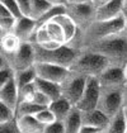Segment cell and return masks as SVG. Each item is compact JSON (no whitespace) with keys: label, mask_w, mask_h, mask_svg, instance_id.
<instances>
[{"label":"cell","mask_w":127,"mask_h":133,"mask_svg":"<svg viewBox=\"0 0 127 133\" xmlns=\"http://www.w3.org/2000/svg\"><path fill=\"white\" fill-rule=\"evenodd\" d=\"M83 51L95 52L108 60L111 66L125 67L127 65V33L126 31L109 36L89 44Z\"/></svg>","instance_id":"1"},{"label":"cell","mask_w":127,"mask_h":133,"mask_svg":"<svg viewBox=\"0 0 127 133\" xmlns=\"http://www.w3.org/2000/svg\"><path fill=\"white\" fill-rule=\"evenodd\" d=\"M34 47V55H36V62H45V63H52L70 69L71 65L76 60L79 51L74 50L73 47L67 44H61L56 48H43L37 44H33Z\"/></svg>","instance_id":"2"},{"label":"cell","mask_w":127,"mask_h":133,"mask_svg":"<svg viewBox=\"0 0 127 133\" xmlns=\"http://www.w3.org/2000/svg\"><path fill=\"white\" fill-rule=\"evenodd\" d=\"M109 66L111 65L108 60L104 58L102 55L90 51H81L78 55L74 63L71 65L70 70L75 74L83 75L85 77H89V76L98 77Z\"/></svg>","instance_id":"3"},{"label":"cell","mask_w":127,"mask_h":133,"mask_svg":"<svg viewBox=\"0 0 127 133\" xmlns=\"http://www.w3.org/2000/svg\"><path fill=\"white\" fill-rule=\"evenodd\" d=\"M125 88V86H123ZM123 88H112V86H100V96L98 102V109L107 114L109 118L123 109L122 105V90Z\"/></svg>","instance_id":"4"},{"label":"cell","mask_w":127,"mask_h":133,"mask_svg":"<svg viewBox=\"0 0 127 133\" xmlns=\"http://www.w3.org/2000/svg\"><path fill=\"white\" fill-rule=\"evenodd\" d=\"M4 56H5V58L8 61L9 67L14 72L33 67L34 63H36L34 47H33L32 43H28V42H22L18 51H15L11 55H4Z\"/></svg>","instance_id":"5"},{"label":"cell","mask_w":127,"mask_h":133,"mask_svg":"<svg viewBox=\"0 0 127 133\" xmlns=\"http://www.w3.org/2000/svg\"><path fill=\"white\" fill-rule=\"evenodd\" d=\"M86 79L88 77H85L83 75L71 71L70 76L61 84V96L67 99L74 107H76V104L80 102L83 96Z\"/></svg>","instance_id":"6"},{"label":"cell","mask_w":127,"mask_h":133,"mask_svg":"<svg viewBox=\"0 0 127 133\" xmlns=\"http://www.w3.org/2000/svg\"><path fill=\"white\" fill-rule=\"evenodd\" d=\"M99 96H100V84H99V80L95 76H89L86 79L83 96H81L80 102L76 104V108L81 113L93 110V109H95L98 107Z\"/></svg>","instance_id":"7"},{"label":"cell","mask_w":127,"mask_h":133,"mask_svg":"<svg viewBox=\"0 0 127 133\" xmlns=\"http://www.w3.org/2000/svg\"><path fill=\"white\" fill-rule=\"evenodd\" d=\"M34 70H36L37 77L52 81L59 85H61L71 74V70L67 67L52 65V63H45V62H36Z\"/></svg>","instance_id":"8"},{"label":"cell","mask_w":127,"mask_h":133,"mask_svg":"<svg viewBox=\"0 0 127 133\" xmlns=\"http://www.w3.org/2000/svg\"><path fill=\"white\" fill-rule=\"evenodd\" d=\"M66 14L76 23L78 28H83L94 21L95 8L92 1L80 4H66Z\"/></svg>","instance_id":"9"},{"label":"cell","mask_w":127,"mask_h":133,"mask_svg":"<svg viewBox=\"0 0 127 133\" xmlns=\"http://www.w3.org/2000/svg\"><path fill=\"white\" fill-rule=\"evenodd\" d=\"M126 0H111L107 4L95 9L94 21H112L118 18L125 11Z\"/></svg>","instance_id":"10"},{"label":"cell","mask_w":127,"mask_h":133,"mask_svg":"<svg viewBox=\"0 0 127 133\" xmlns=\"http://www.w3.org/2000/svg\"><path fill=\"white\" fill-rule=\"evenodd\" d=\"M100 86H112V88H123L126 85L123 67L109 66L107 70L98 76Z\"/></svg>","instance_id":"11"},{"label":"cell","mask_w":127,"mask_h":133,"mask_svg":"<svg viewBox=\"0 0 127 133\" xmlns=\"http://www.w3.org/2000/svg\"><path fill=\"white\" fill-rule=\"evenodd\" d=\"M37 21L33 19L31 17L23 15L21 18H17L15 21V25L13 33L21 39L22 42H28L33 36V33L37 29Z\"/></svg>","instance_id":"12"},{"label":"cell","mask_w":127,"mask_h":133,"mask_svg":"<svg viewBox=\"0 0 127 133\" xmlns=\"http://www.w3.org/2000/svg\"><path fill=\"white\" fill-rule=\"evenodd\" d=\"M81 119H83V124L92 125V127L99 128L102 131H106V128L111 122V118L102 110H99L98 108L89 110V112L81 113Z\"/></svg>","instance_id":"13"},{"label":"cell","mask_w":127,"mask_h":133,"mask_svg":"<svg viewBox=\"0 0 127 133\" xmlns=\"http://www.w3.org/2000/svg\"><path fill=\"white\" fill-rule=\"evenodd\" d=\"M0 102L4 103L5 105H8L15 112V108L19 102V92H18V86L14 77L0 89Z\"/></svg>","instance_id":"14"},{"label":"cell","mask_w":127,"mask_h":133,"mask_svg":"<svg viewBox=\"0 0 127 133\" xmlns=\"http://www.w3.org/2000/svg\"><path fill=\"white\" fill-rule=\"evenodd\" d=\"M15 122L21 133H43L45 125L34 115H23L15 118Z\"/></svg>","instance_id":"15"},{"label":"cell","mask_w":127,"mask_h":133,"mask_svg":"<svg viewBox=\"0 0 127 133\" xmlns=\"http://www.w3.org/2000/svg\"><path fill=\"white\" fill-rule=\"evenodd\" d=\"M52 21L56 22V23L62 28L63 34H65V39H66V43L70 42L73 38H74V36L76 34V32H78V25H76V23H75V22L66 14V13L55 17ZM66 43H65V44H66Z\"/></svg>","instance_id":"16"},{"label":"cell","mask_w":127,"mask_h":133,"mask_svg":"<svg viewBox=\"0 0 127 133\" xmlns=\"http://www.w3.org/2000/svg\"><path fill=\"white\" fill-rule=\"evenodd\" d=\"M34 85H36V89L38 91L46 94L51 100H55V99L61 96V85H59V84H55V82L48 81V80H43V79H40V77H36Z\"/></svg>","instance_id":"17"},{"label":"cell","mask_w":127,"mask_h":133,"mask_svg":"<svg viewBox=\"0 0 127 133\" xmlns=\"http://www.w3.org/2000/svg\"><path fill=\"white\" fill-rule=\"evenodd\" d=\"M73 107L74 105L67 99H65L63 96H60V98L52 100L51 104L48 105L50 110L53 113V115L56 117L57 121H63L67 117V114L70 113V110L73 109Z\"/></svg>","instance_id":"18"},{"label":"cell","mask_w":127,"mask_h":133,"mask_svg":"<svg viewBox=\"0 0 127 133\" xmlns=\"http://www.w3.org/2000/svg\"><path fill=\"white\" fill-rule=\"evenodd\" d=\"M63 124H65L66 133H79L81 125H83L81 112L76 107H73V109L67 114V117L63 119Z\"/></svg>","instance_id":"19"},{"label":"cell","mask_w":127,"mask_h":133,"mask_svg":"<svg viewBox=\"0 0 127 133\" xmlns=\"http://www.w3.org/2000/svg\"><path fill=\"white\" fill-rule=\"evenodd\" d=\"M22 41L13 33H5L0 38V52L4 55H11L21 47Z\"/></svg>","instance_id":"20"},{"label":"cell","mask_w":127,"mask_h":133,"mask_svg":"<svg viewBox=\"0 0 127 133\" xmlns=\"http://www.w3.org/2000/svg\"><path fill=\"white\" fill-rule=\"evenodd\" d=\"M45 107L37 105L33 102L29 100H24V102H19L17 108H15V118H19L23 115H36L40 110H42Z\"/></svg>","instance_id":"21"},{"label":"cell","mask_w":127,"mask_h":133,"mask_svg":"<svg viewBox=\"0 0 127 133\" xmlns=\"http://www.w3.org/2000/svg\"><path fill=\"white\" fill-rule=\"evenodd\" d=\"M52 6L47 0H31L29 3V15L33 19L38 21L46 11Z\"/></svg>","instance_id":"22"},{"label":"cell","mask_w":127,"mask_h":133,"mask_svg":"<svg viewBox=\"0 0 127 133\" xmlns=\"http://www.w3.org/2000/svg\"><path fill=\"white\" fill-rule=\"evenodd\" d=\"M37 75H36V70H34V66L29 67V69H26V70H22V71L14 72V79L17 82V86L18 89L27 85V84H31L36 80Z\"/></svg>","instance_id":"23"},{"label":"cell","mask_w":127,"mask_h":133,"mask_svg":"<svg viewBox=\"0 0 127 133\" xmlns=\"http://www.w3.org/2000/svg\"><path fill=\"white\" fill-rule=\"evenodd\" d=\"M126 125L127 124L125 118H123V113L121 110L118 114H116L115 117L111 118V122L106 128L104 133H125Z\"/></svg>","instance_id":"24"},{"label":"cell","mask_w":127,"mask_h":133,"mask_svg":"<svg viewBox=\"0 0 127 133\" xmlns=\"http://www.w3.org/2000/svg\"><path fill=\"white\" fill-rule=\"evenodd\" d=\"M43 25L46 27V29H47L48 34H50V37H51V39H52L53 42H57V43H60V44H65V43H66L62 28H61L56 22L50 21V22H47V23H45Z\"/></svg>","instance_id":"25"},{"label":"cell","mask_w":127,"mask_h":133,"mask_svg":"<svg viewBox=\"0 0 127 133\" xmlns=\"http://www.w3.org/2000/svg\"><path fill=\"white\" fill-rule=\"evenodd\" d=\"M63 13H66V5H52V6L37 21V25H42V24L47 23V22L52 21L55 17H57V15H60V14H63Z\"/></svg>","instance_id":"26"},{"label":"cell","mask_w":127,"mask_h":133,"mask_svg":"<svg viewBox=\"0 0 127 133\" xmlns=\"http://www.w3.org/2000/svg\"><path fill=\"white\" fill-rule=\"evenodd\" d=\"M13 119H15V112L4 103L0 102V124L11 122Z\"/></svg>","instance_id":"27"},{"label":"cell","mask_w":127,"mask_h":133,"mask_svg":"<svg viewBox=\"0 0 127 133\" xmlns=\"http://www.w3.org/2000/svg\"><path fill=\"white\" fill-rule=\"evenodd\" d=\"M34 117L38 119V122L42 123L43 125H47V124H50V123H52L56 121V117L53 115V113L50 110L48 107H47V108H43L42 110H40Z\"/></svg>","instance_id":"28"},{"label":"cell","mask_w":127,"mask_h":133,"mask_svg":"<svg viewBox=\"0 0 127 133\" xmlns=\"http://www.w3.org/2000/svg\"><path fill=\"white\" fill-rule=\"evenodd\" d=\"M15 21L17 18L15 17H1L0 18V31L3 32V34L5 33H10L14 29V25H15Z\"/></svg>","instance_id":"29"},{"label":"cell","mask_w":127,"mask_h":133,"mask_svg":"<svg viewBox=\"0 0 127 133\" xmlns=\"http://www.w3.org/2000/svg\"><path fill=\"white\" fill-rule=\"evenodd\" d=\"M43 133H66L63 121H57V119H56L55 122L45 125Z\"/></svg>","instance_id":"30"},{"label":"cell","mask_w":127,"mask_h":133,"mask_svg":"<svg viewBox=\"0 0 127 133\" xmlns=\"http://www.w3.org/2000/svg\"><path fill=\"white\" fill-rule=\"evenodd\" d=\"M0 3H3L7 6V9L10 11L13 17H15V18L23 17V13H22L21 8H19V5L15 0H0Z\"/></svg>","instance_id":"31"},{"label":"cell","mask_w":127,"mask_h":133,"mask_svg":"<svg viewBox=\"0 0 127 133\" xmlns=\"http://www.w3.org/2000/svg\"><path fill=\"white\" fill-rule=\"evenodd\" d=\"M31 102H33L34 104H37V105H41V107H45V108H47L50 104H51V99L46 95V94H43V92L38 91V90H36L34 94H33V96H32Z\"/></svg>","instance_id":"32"},{"label":"cell","mask_w":127,"mask_h":133,"mask_svg":"<svg viewBox=\"0 0 127 133\" xmlns=\"http://www.w3.org/2000/svg\"><path fill=\"white\" fill-rule=\"evenodd\" d=\"M13 77H14V71L11 70L9 66L1 69V70H0V89H1L4 85H7Z\"/></svg>","instance_id":"33"},{"label":"cell","mask_w":127,"mask_h":133,"mask_svg":"<svg viewBox=\"0 0 127 133\" xmlns=\"http://www.w3.org/2000/svg\"><path fill=\"white\" fill-rule=\"evenodd\" d=\"M0 133H21L18 127H17L15 119H13L11 122L0 124Z\"/></svg>","instance_id":"34"},{"label":"cell","mask_w":127,"mask_h":133,"mask_svg":"<svg viewBox=\"0 0 127 133\" xmlns=\"http://www.w3.org/2000/svg\"><path fill=\"white\" fill-rule=\"evenodd\" d=\"M15 1L18 3L23 15H27L28 17L29 15V3H31V0H15Z\"/></svg>","instance_id":"35"},{"label":"cell","mask_w":127,"mask_h":133,"mask_svg":"<svg viewBox=\"0 0 127 133\" xmlns=\"http://www.w3.org/2000/svg\"><path fill=\"white\" fill-rule=\"evenodd\" d=\"M102 132H104V131H102L99 128H95V127H92V125H85V124L81 125V128L79 131V133H102Z\"/></svg>","instance_id":"36"},{"label":"cell","mask_w":127,"mask_h":133,"mask_svg":"<svg viewBox=\"0 0 127 133\" xmlns=\"http://www.w3.org/2000/svg\"><path fill=\"white\" fill-rule=\"evenodd\" d=\"M10 15H11V13L7 9V6L3 3H0V18L1 17H10Z\"/></svg>","instance_id":"37"},{"label":"cell","mask_w":127,"mask_h":133,"mask_svg":"<svg viewBox=\"0 0 127 133\" xmlns=\"http://www.w3.org/2000/svg\"><path fill=\"white\" fill-rule=\"evenodd\" d=\"M122 105H123V108H127V84L122 90Z\"/></svg>","instance_id":"38"},{"label":"cell","mask_w":127,"mask_h":133,"mask_svg":"<svg viewBox=\"0 0 127 133\" xmlns=\"http://www.w3.org/2000/svg\"><path fill=\"white\" fill-rule=\"evenodd\" d=\"M90 1H92V4L94 5V8L97 9V8H99V6H102V5L107 4V3L111 1V0H90Z\"/></svg>","instance_id":"39"},{"label":"cell","mask_w":127,"mask_h":133,"mask_svg":"<svg viewBox=\"0 0 127 133\" xmlns=\"http://www.w3.org/2000/svg\"><path fill=\"white\" fill-rule=\"evenodd\" d=\"M7 66H9V65H8V61H7L5 56L0 52V70L4 69V67H7Z\"/></svg>","instance_id":"40"},{"label":"cell","mask_w":127,"mask_h":133,"mask_svg":"<svg viewBox=\"0 0 127 133\" xmlns=\"http://www.w3.org/2000/svg\"><path fill=\"white\" fill-rule=\"evenodd\" d=\"M52 5H66V0H47Z\"/></svg>","instance_id":"41"},{"label":"cell","mask_w":127,"mask_h":133,"mask_svg":"<svg viewBox=\"0 0 127 133\" xmlns=\"http://www.w3.org/2000/svg\"><path fill=\"white\" fill-rule=\"evenodd\" d=\"M90 0H66V4H80V3H89Z\"/></svg>","instance_id":"42"},{"label":"cell","mask_w":127,"mask_h":133,"mask_svg":"<svg viewBox=\"0 0 127 133\" xmlns=\"http://www.w3.org/2000/svg\"><path fill=\"white\" fill-rule=\"evenodd\" d=\"M122 113H123V118H125L126 124H127V108H123V109H122Z\"/></svg>","instance_id":"43"},{"label":"cell","mask_w":127,"mask_h":133,"mask_svg":"<svg viewBox=\"0 0 127 133\" xmlns=\"http://www.w3.org/2000/svg\"><path fill=\"white\" fill-rule=\"evenodd\" d=\"M123 15H125V22H126V27H125V31H126L127 33V11L125 10V13H123Z\"/></svg>","instance_id":"44"},{"label":"cell","mask_w":127,"mask_h":133,"mask_svg":"<svg viewBox=\"0 0 127 133\" xmlns=\"http://www.w3.org/2000/svg\"><path fill=\"white\" fill-rule=\"evenodd\" d=\"M123 71H125V79H126V84H127V65L123 67Z\"/></svg>","instance_id":"45"},{"label":"cell","mask_w":127,"mask_h":133,"mask_svg":"<svg viewBox=\"0 0 127 133\" xmlns=\"http://www.w3.org/2000/svg\"><path fill=\"white\" fill-rule=\"evenodd\" d=\"M125 10L127 11V0H126V1H125Z\"/></svg>","instance_id":"46"},{"label":"cell","mask_w":127,"mask_h":133,"mask_svg":"<svg viewBox=\"0 0 127 133\" xmlns=\"http://www.w3.org/2000/svg\"><path fill=\"white\" fill-rule=\"evenodd\" d=\"M1 37H3V32L0 31V38H1Z\"/></svg>","instance_id":"47"},{"label":"cell","mask_w":127,"mask_h":133,"mask_svg":"<svg viewBox=\"0 0 127 133\" xmlns=\"http://www.w3.org/2000/svg\"><path fill=\"white\" fill-rule=\"evenodd\" d=\"M125 133H127V125H126V129H125Z\"/></svg>","instance_id":"48"}]
</instances>
